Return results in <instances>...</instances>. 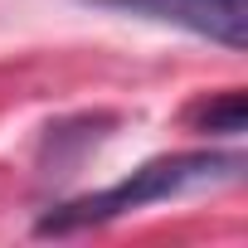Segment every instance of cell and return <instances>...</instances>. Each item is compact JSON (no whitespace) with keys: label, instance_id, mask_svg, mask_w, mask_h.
Here are the masks:
<instances>
[{"label":"cell","instance_id":"cell-3","mask_svg":"<svg viewBox=\"0 0 248 248\" xmlns=\"http://www.w3.org/2000/svg\"><path fill=\"white\" fill-rule=\"evenodd\" d=\"M88 5H102V10H122V15H141V20L170 25V5H175V0H88Z\"/></svg>","mask_w":248,"mask_h":248},{"label":"cell","instance_id":"cell-2","mask_svg":"<svg viewBox=\"0 0 248 248\" xmlns=\"http://www.w3.org/2000/svg\"><path fill=\"white\" fill-rule=\"evenodd\" d=\"M190 127L195 132H214V137H238L248 127V97L243 88H224V93H209L190 107Z\"/></svg>","mask_w":248,"mask_h":248},{"label":"cell","instance_id":"cell-1","mask_svg":"<svg viewBox=\"0 0 248 248\" xmlns=\"http://www.w3.org/2000/svg\"><path fill=\"white\" fill-rule=\"evenodd\" d=\"M243 175V156L238 151H180V156H156L146 166H137L132 175H122L117 185L68 200L59 209H49L39 219V233H73V229H93V224H112L122 214H137L146 204L161 200H180L195 190H214Z\"/></svg>","mask_w":248,"mask_h":248}]
</instances>
